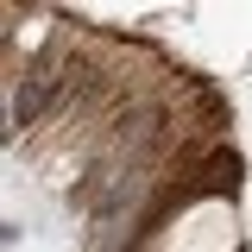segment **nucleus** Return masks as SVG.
I'll use <instances>...</instances> for the list:
<instances>
[{
    "mask_svg": "<svg viewBox=\"0 0 252 252\" xmlns=\"http://www.w3.org/2000/svg\"><path fill=\"white\" fill-rule=\"evenodd\" d=\"M57 89V76H51V63H32V76L13 89V126H32L38 120V107H44V94Z\"/></svg>",
    "mask_w": 252,
    "mask_h": 252,
    "instance_id": "1",
    "label": "nucleus"
}]
</instances>
